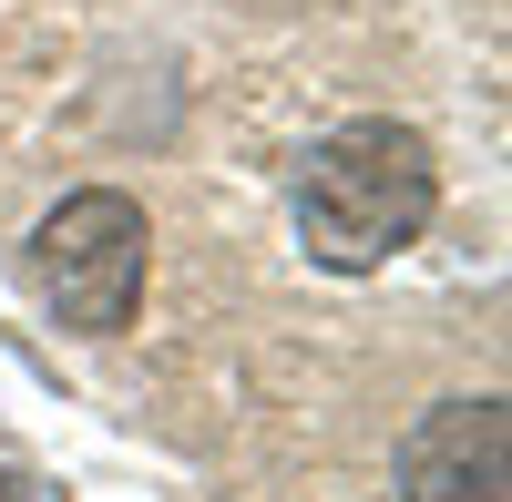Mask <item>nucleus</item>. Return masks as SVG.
Instances as JSON below:
<instances>
[{
	"instance_id": "f257e3e1",
	"label": "nucleus",
	"mask_w": 512,
	"mask_h": 502,
	"mask_svg": "<svg viewBox=\"0 0 512 502\" xmlns=\"http://www.w3.org/2000/svg\"><path fill=\"white\" fill-rule=\"evenodd\" d=\"M431 205H441V164L410 123H338L297 164V246L338 277L400 257L431 226Z\"/></svg>"
},
{
	"instance_id": "f03ea898",
	"label": "nucleus",
	"mask_w": 512,
	"mask_h": 502,
	"mask_svg": "<svg viewBox=\"0 0 512 502\" xmlns=\"http://www.w3.org/2000/svg\"><path fill=\"white\" fill-rule=\"evenodd\" d=\"M144 205L134 195H113V185H82L62 195L52 216H41L31 236V287H41V308H52L62 328H82V339H113L123 318H134L144 298Z\"/></svg>"
},
{
	"instance_id": "7ed1b4c3",
	"label": "nucleus",
	"mask_w": 512,
	"mask_h": 502,
	"mask_svg": "<svg viewBox=\"0 0 512 502\" xmlns=\"http://www.w3.org/2000/svg\"><path fill=\"white\" fill-rule=\"evenodd\" d=\"M400 492L410 502H512V421L502 400H441L400 441Z\"/></svg>"
}]
</instances>
